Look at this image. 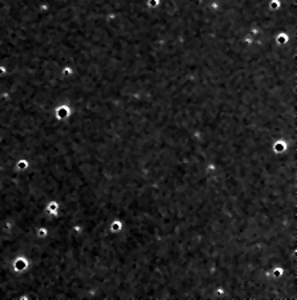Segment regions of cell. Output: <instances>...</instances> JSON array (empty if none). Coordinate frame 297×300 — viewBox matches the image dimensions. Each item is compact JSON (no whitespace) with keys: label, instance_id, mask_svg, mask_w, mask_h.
<instances>
[{"label":"cell","instance_id":"6da1fadb","mask_svg":"<svg viewBox=\"0 0 297 300\" xmlns=\"http://www.w3.org/2000/svg\"><path fill=\"white\" fill-rule=\"evenodd\" d=\"M113 224H115V225H113V231H119V229L121 228V223L120 222H115Z\"/></svg>","mask_w":297,"mask_h":300}]
</instances>
